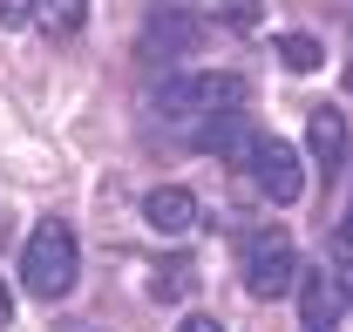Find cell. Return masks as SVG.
Returning <instances> with one entry per match:
<instances>
[{
	"label": "cell",
	"instance_id": "cell-1",
	"mask_svg": "<svg viewBox=\"0 0 353 332\" xmlns=\"http://www.w3.org/2000/svg\"><path fill=\"white\" fill-rule=\"evenodd\" d=\"M252 102V82L231 68H197V75H170L150 95V109L163 123H211V116H238Z\"/></svg>",
	"mask_w": 353,
	"mask_h": 332
},
{
	"label": "cell",
	"instance_id": "cell-4",
	"mask_svg": "<svg viewBox=\"0 0 353 332\" xmlns=\"http://www.w3.org/2000/svg\"><path fill=\"white\" fill-rule=\"evenodd\" d=\"M245 176H252V190H259L265 204H299L306 197V169H299V149L292 143H279V136H252V149H245Z\"/></svg>",
	"mask_w": 353,
	"mask_h": 332
},
{
	"label": "cell",
	"instance_id": "cell-6",
	"mask_svg": "<svg viewBox=\"0 0 353 332\" xmlns=\"http://www.w3.org/2000/svg\"><path fill=\"white\" fill-rule=\"evenodd\" d=\"M299 312H306V326H333V319H340V312H347V285H340V271H326V264H319V271H306V264H299Z\"/></svg>",
	"mask_w": 353,
	"mask_h": 332
},
{
	"label": "cell",
	"instance_id": "cell-10",
	"mask_svg": "<svg viewBox=\"0 0 353 332\" xmlns=\"http://www.w3.org/2000/svg\"><path fill=\"white\" fill-rule=\"evenodd\" d=\"M272 54H279V68H292V75H312V68L326 61V48L312 41V34H279Z\"/></svg>",
	"mask_w": 353,
	"mask_h": 332
},
{
	"label": "cell",
	"instance_id": "cell-5",
	"mask_svg": "<svg viewBox=\"0 0 353 332\" xmlns=\"http://www.w3.org/2000/svg\"><path fill=\"white\" fill-rule=\"evenodd\" d=\"M143 224H150L157 238H183V231L197 224V197H190L183 183H157V190L143 197Z\"/></svg>",
	"mask_w": 353,
	"mask_h": 332
},
{
	"label": "cell",
	"instance_id": "cell-12",
	"mask_svg": "<svg viewBox=\"0 0 353 332\" xmlns=\"http://www.w3.org/2000/svg\"><path fill=\"white\" fill-rule=\"evenodd\" d=\"M224 28H259V0H218Z\"/></svg>",
	"mask_w": 353,
	"mask_h": 332
},
{
	"label": "cell",
	"instance_id": "cell-9",
	"mask_svg": "<svg viewBox=\"0 0 353 332\" xmlns=\"http://www.w3.org/2000/svg\"><path fill=\"white\" fill-rule=\"evenodd\" d=\"M197 34H204V28H197L190 14H157V21H150V48H170V54H190Z\"/></svg>",
	"mask_w": 353,
	"mask_h": 332
},
{
	"label": "cell",
	"instance_id": "cell-8",
	"mask_svg": "<svg viewBox=\"0 0 353 332\" xmlns=\"http://www.w3.org/2000/svg\"><path fill=\"white\" fill-rule=\"evenodd\" d=\"M34 21H41V34L68 41V34H82V21H88V0H34Z\"/></svg>",
	"mask_w": 353,
	"mask_h": 332
},
{
	"label": "cell",
	"instance_id": "cell-2",
	"mask_svg": "<svg viewBox=\"0 0 353 332\" xmlns=\"http://www.w3.org/2000/svg\"><path fill=\"white\" fill-rule=\"evenodd\" d=\"M75 271H82V245H75V231H68L61 217L34 224V238H28V251H21V285L34 291L41 305H54V298L75 291Z\"/></svg>",
	"mask_w": 353,
	"mask_h": 332
},
{
	"label": "cell",
	"instance_id": "cell-11",
	"mask_svg": "<svg viewBox=\"0 0 353 332\" xmlns=\"http://www.w3.org/2000/svg\"><path fill=\"white\" fill-rule=\"evenodd\" d=\"M150 291H157V298H190V291H197V264H190V258H170V264L150 278Z\"/></svg>",
	"mask_w": 353,
	"mask_h": 332
},
{
	"label": "cell",
	"instance_id": "cell-14",
	"mask_svg": "<svg viewBox=\"0 0 353 332\" xmlns=\"http://www.w3.org/2000/svg\"><path fill=\"white\" fill-rule=\"evenodd\" d=\"M176 332H224V326H218V319H204V312H190V319H183Z\"/></svg>",
	"mask_w": 353,
	"mask_h": 332
},
{
	"label": "cell",
	"instance_id": "cell-13",
	"mask_svg": "<svg viewBox=\"0 0 353 332\" xmlns=\"http://www.w3.org/2000/svg\"><path fill=\"white\" fill-rule=\"evenodd\" d=\"M21 21H34V0H0V28H21Z\"/></svg>",
	"mask_w": 353,
	"mask_h": 332
},
{
	"label": "cell",
	"instance_id": "cell-3",
	"mask_svg": "<svg viewBox=\"0 0 353 332\" xmlns=\"http://www.w3.org/2000/svg\"><path fill=\"white\" fill-rule=\"evenodd\" d=\"M238 271H245V291L252 298H285L299 285V251L285 231H252L245 251H238Z\"/></svg>",
	"mask_w": 353,
	"mask_h": 332
},
{
	"label": "cell",
	"instance_id": "cell-7",
	"mask_svg": "<svg viewBox=\"0 0 353 332\" xmlns=\"http://www.w3.org/2000/svg\"><path fill=\"white\" fill-rule=\"evenodd\" d=\"M306 143H312V156L326 169H340V156H347V116H340V109H312Z\"/></svg>",
	"mask_w": 353,
	"mask_h": 332
},
{
	"label": "cell",
	"instance_id": "cell-17",
	"mask_svg": "<svg viewBox=\"0 0 353 332\" xmlns=\"http://www.w3.org/2000/svg\"><path fill=\"white\" fill-rule=\"evenodd\" d=\"M347 88H353V61H347Z\"/></svg>",
	"mask_w": 353,
	"mask_h": 332
},
{
	"label": "cell",
	"instance_id": "cell-15",
	"mask_svg": "<svg viewBox=\"0 0 353 332\" xmlns=\"http://www.w3.org/2000/svg\"><path fill=\"white\" fill-rule=\"evenodd\" d=\"M14 326V291H7V278H0V332Z\"/></svg>",
	"mask_w": 353,
	"mask_h": 332
},
{
	"label": "cell",
	"instance_id": "cell-16",
	"mask_svg": "<svg viewBox=\"0 0 353 332\" xmlns=\"http://www.w3.org/2000/svg\"><path fill=\"white\" fill-rule=\"evenodd\" d=\"M306 332H340V326H306Z\"/></svg>",
	"mask_w": 353,
	"mask_h": 332
}]
</instances>
